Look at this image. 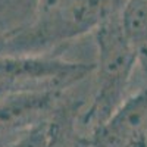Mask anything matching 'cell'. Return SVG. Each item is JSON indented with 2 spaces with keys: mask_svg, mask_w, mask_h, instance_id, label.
<instances>
[{
  "mask_svg": "<svg viewBox=\"0 0 147 147\" xmlns=\"http://www.w3.org/2000/svg\"><path fill=\"white\" fill-rule=\"evenodd\" d=\"M127 0H34L30 24L3 35L2 55H46L93 32Z\"/></svg>",
  "mask_w": 147,
  "mask_h": 147,
  "instance_id": "1",
  "label": "cell"
},
{
  "mask_svg": "<svg viewBox=\"0 0 147 147\" xmlns=\"http://www.w3.org/2000/svg\"><path fill=\"white\" fill-rule=\"evenodd\" d=\"M93 35L97 47L94 87L91 102L82 107L80 116V127L87 136L105 125L131 96L129 82L138 66L136 52L122 28L121 12L103 21Z\"/></svg>",
  "mask_w": 147,
  "mask_h": 147,
  "instance_id": "2",
  "label": "cell"
},
{
  "mask_svg": "<svg viewBox=\"0 0 147 147\" xmlns=\"http://www.w3.org/2000/svg\"><path fill=\"white\" fill-rule=\"evenodd\" d=\"M94 72V63L65 60L53 53L0 55V88L6 94L69 90Z\"/></svg>",
  "mask_w": 147,
  "mask_h": 147,
  "instance_id": "3",
  "label": "cell"
},
{
  "mask_svg": "<svg viewBox=\"0 0 147 147\" xmlns=\"http://www.w3.org/2000/svg\"><path fill=\"white\" fill-rule=\"evenodd\" d=\"M68 90L10 93L0 102V143L50 119L66 99Z\"/></svg>",
  "mask_w": 147,
  "mask_h": 147,
  "instance_id": "4",
  "label": "cell"
},
{
  "mask_svg": "<svg viewBox=\"0 0 147 147\" xmlns=\"http://www.w3.org/2000/svg\"><path fill=\"white\" fill-rule=\"evenodd\" d=\"M121 22L147 85V0H127L121 10Z\"/></svg>",
  "mask_w": 147,
  "mask_h": 147,
  "instance_id": "5",
  "label": "cell"
},
{
  "mask_svg": "<svg viewBox=\"0 0 147 147\" xmlns=\"http://www.w3.org/2000/svg\"><path fill=\"white\" fill-rule=\"evenodd\" d=\"M50 119L34 125L6 147H46L50 140Z\"/></svg>",
  "mask_w": 147,
  "mask_h": 147,
  "instance_id": "6",
  "label": "cell"
},
{
  "mask_svg": "<svg viewBox=\"0 0 147 147\" xmlns=\"http://www.w3.org/2000/svg\"><path fill=\"white\" fill-rule=\"evenodd\" d=\"M2 49H3V35L0 32V55H2Z\"/></svg>",
  "mask_w": 147,
  "mask_h": 147,
  "instance_id": "7",
  "label": "cell"
}]
</instances>
